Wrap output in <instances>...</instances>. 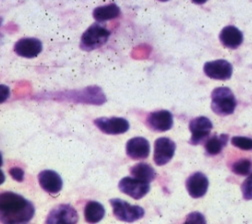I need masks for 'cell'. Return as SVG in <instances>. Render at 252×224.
Masks as SVG:
<instances>
[{
	"instance_id": "22",
	"label": "cell",
	"mask_w": 252,
	"mask_h": 224,
	"mask_svg": "<svg viewBox=\"0 0 252 224\" xmlns=\"http://www.w3.org/2000/svg\"><path fill=\"white\" fill-rule=\"evenodd\" d=\"M232 144L242 150H252V139L242 136H234L231 139Z\"/></svg>"
},
{
	"instance_id": "1",
	"label": "cell",
	"mask_w": 252,
	"mask_h": 224,
	"mask_svg": "<svg viewBox=\"0 0 252 224\" xmlns=\"http://www.w3.org/2000/svg\"><path fill=\"white\" fill-rule=\"evenodd\" d=\"M34 205L14 192L0 194V221L4 224L26 223L34 215Z\"/></svg>"
},
{
	"instance_id": "7",
	"label": "cell",
	"mask_w": 252,
	"mask_h": 224,
	"mask_svg": "<svg viewBox=\"0 0 252 224\" xmlns=\"http://www.w3.org/2000/svg\"><path fill=\"white\" fill-rule=\"evenodd\" d=\"M98 129L106 134L117 135L125 133L129 129V123L125 118L121 117H101L94 120Z\"/></svg>"
},
{
	"instance_id": "8",
	"label": "cell",
	"mask_w": 252,
	"mask_h": 224,
	"mask_svg": "<svg viewBox=\"0 0 252 224\" xmlns=\"http://www.w3.org/2000/svg\"><path fill=\"white\" fill-rule=\"evenodd\" d=\"M204 73L211 79L227 80L232 75V65L224 59L206 62L203 67Z\"/></svg>"
},
{
	"instance_id": "2",
	"label": "cell",
	"mask_w": 252,
	"mask_h": 224,
	"mask_svg": "<svg viewBox=\"0 0 252 224\" xmlns=\"http://www.w3.org/2000/svg\"><path fill=\"white\" fill-rule=\"evenodd\" d=\"M236 107V99L233 92L227 87L215 88L211 93V108L221 116L230 115Z\"/></svg>"
},
{
	"instance_id": "24",
	"label": "cell",
	"mask_w": 252,
	"mask_h": 224,
	"mask_svg": "<svg viewBox=\"0 0 252 224\" xmlns=\"http://www.w3.org/2000/svg\"><path fill=\"white\" fill-rule=\"evenodd\" d=\"M9 173L12 176V178L17 180V181H22L23 178H24V171L21 168H19V167L11 168L9 170Z\"/></svg>"
},
{
	"instance_id": "17",
	"label": "cell",
	"mask_w": 252,
	"mask_h": 224,
	"mask_svg": "<svg viewBox=\"0 0 252 224\" xmlns=\"http://www.w3.org/2000/svg\"><path fill=\"white\" fill-rule=\"evenodd\" d=\"M105 215V209L99 202L89 201L84 209L85 220L89 223L99 222Z\"/></svg>"
},
{
	"instance_id": "15",
	"label": "cell",
	"mask_w": 252,
	"mask_h": 224,
	"mask_svg": "<svg viewBox=\"0 0 252 224\" xmlns=\"http://www.w3.org/2000/svg\"><path fill=\"white\" fill-rule=\"evenodd\" d=\"M150 152V144L143 137H134L126 144V153L132 159H145Z\"/></svg>"
},
{
	"instance_id": "11",
	"label": "cell",
	"mask_w": 252,
	"mask_h": 224,
	"mask_svg": "<svg viewBox=\"0 0 252 224\" xmlns=\"http://www.w3.org/2000/svg\"><path fill=\"white\" fill-rule=\"evenodd\" d=\"M147 125L154 131L164 132L173 125V116L167 110H159L150 113L146 118Z\"/></svg>"
},
{
	"instance_id": "4",
	"label": "cell",
	"mask_w": 252,
	"mask_h": 224,
	"mask_svg": "<svg viewBox=\"0 0 252 224\" xmlns=\"http://www.w3.org/2000/svg\"><path fill=\"white\" fill-rule=\"evenodd\" d=\"M114 216L125 222H134L144 216V209L138 205H131L124 200L115 198L110 199Z\"/></svg>"
},
{
	"instance_id": "3",
	"label": "cell",
	"mask_w": 252,
	"mask_h": 224,
	"mask_svg": "<svg viewBox=\"0 0 252 224\" xmlns=\"http://www.w3.org/2000/svg\"><path fill=\"white\" fill-rule=\"evenodd\" d=\"M110 36V31L99 24L91 25L83 33L80 46L84 50H93L104 45Z\"/></svg>"
},
{
	"instance_id": "12",
	"label": "cell",
	"mask_w": 252,
	"mask_h": 224,
	"mask_svg": "<svg viewBox=\"0 0 252 224\" xmlns=\"http://www.w3.org/2000/svg\"><path fill=\"white\" fill-rule=\"evenodd\" d=\"M208 184V179L203 173L195 172L186 180V189L192 198H200L207 192Z\"/></svg>"
},
{
	"instance_id": "20",
	"label": "cell",
	"mask_w": 252,
	"mask_h": 224,
	"mask_svg": "<svg viewBox=\"0 0 252 224\" xmlns=\"http://www.w3.org/2000/svg\"><path fill=\"white\" fill-rule=\"evenodd\" d=\"M228 140L227 134L214 135L209 138L205 143V150L209 155H216L221 152Z\"/></svg>"
},
{
	"instance_id": "23",
	"label": "cell",
	"mask_w": 252,
	"mask_h": 224,
	"mask_svg": "<svg viewBox=\"0 0 252 224\" xmlns=\"http://www.w3.org/2000/svg\"><path fill=\"white\" fill-rule=\"evenodd\" d=\"M242 194L244 199L252 200V173L246 178L241 186Z\"/></svg>"
},
{
	"instance_id": "26",
	"label": "cell",
	"mask_w": 252,
	"mask_h": 224,
	"mask_svg": "<svg viewBox=\"0 0 252 224\" xmlns=\"http://www.w3.org/2000/svg\"><path fill=\"white\" fill-rule=\"evenodd\" d=\"M1 96H2V102H4L6 100V98L9 96V90L5 85H1Z\"/></svg>"
},
{
	"instance_id": "19",
	"label": "cell",
	"mask_w": 252,
	"mask_h": 224,
	"mask_svg": "<svg viewBox=\"0 0 252 224\" xmlns=\"http://www.w3.org/2000/svg\"><path fill=\"white\" fill-rule=\"evenodd\" d=\"M130 174L138 179L151 182L156 177L155 170L147 163H137L130 169Z\"/></svg>"
},
{
	"instance_id": "10",
	"label": "cell",
	"mask_w": 252,
	"mask_h": 224,
	"mask_svg": "<svg viewBox=\"0 0 252 224\" xmlns=\"http://www.w3.org/2000/svg\"><path fill=\"white\" fill-rule=\"evenodd\" d=\"M77 220L78 214L72 206L68 204H61L50 211L46 222L49 224L76 223Z\"/></svg>"
},
{
	"instance_id": "14",
	"label": "cell",
	"mask_w": 252,
	"mask_h": 224,
	"mask_svg": "<svg viewBox=\"0 0 252 224\" xmlns=\"http://www.w3.org/2000/svg\"><path fill=\"white\" fill-rule=\"evenodd\" d=\"M38 181L40 186L50 194H56L62 189L63 182L58 173L53 170H44L39 173Z\"/></svg>"
},
{
	"instance_id": "27",
	"label": "cell",
	"mask_w": 252,
	"mask_h": 224,
	"mask_svg": "<svg viewBox=\"0 0 252 224\" xmlns=\"http://www.w3.org/2000/svg\"><path fill=\"white\" fill-rule=\"evenodd\" d=\"M191 1L196 3V4H204L207 1V0H191Z\"/></svg>"
},
{
	"instance_id": "6",
	"label": "cell",
	"mask_w": 252,
	"mask_h": 224,
	"mask_svg": "<svg viewBox=\"0 0 252 224\" xmlns=\"http://www.w3.org/2000/svg\"><path fill=\"white\" fill-rule=\"evenodd\" d=\"M175 149L176 145L171 139L167 137H161L157 139L154 144L153 156L155 164L158 166L167 164L174 156Z\"/></svg>"
},
{
	"instance_id": "9",
	"label": "cell",
	"mask_w": 252,
	"mask_h": 224,
	"mask_svg": "<svg viewBox=\"0 0 252 224\" xmlns=\"http://www.w3.org/2000/svg\"><path fill=\"white\" fill-rule=\"evenodd\" d=\"M212 129L211 121L205 116H199L192 119L189 123V130L191 132L190 143L197 145L204 141Z\"/></svg>"
},
{
	"instance_id": "21",
	"label": "cell",
	"mask_w": 252,
	"mask_h": 224,
	"mask_svg": "<svg viewBox=\"0 0 252 224\" xmlns=\"http://www.w3.org/2000/svg\"><path fill=\"white\" fill-rule=\"evenodd\" d=\"M231 169L237 175L246 176L252 169V161L250 159H240L233 163Z\"/></svg>"
},
{
	"instance_id": "16",
	"label": "cell",
	"mask_w": 252,
	"mask_h": 224,
	"mask_svg": "<svg viewBox=\"0 0 252 224\" xmlns=\"http://www.w3.org/2000/svg\"><path fill=\"white\" fill-rule=\"evenodd\" d=\"M220 42L229 49H236L243 42L242 32L235 26H226L220 32Z\"/></svg>"
},
{
	"instance_id": "18",
	"label": "cell",
	"mask_w": 252,
	"mask_h": 224,
	"mask_svg": "<svg viewBox=\"0 0 252 224\" xmlns=\"http://www.w3.org/2000/svg\"><path fill=\"white\" fill-rule=\"evenodd\" d=\"M120 15V9L116 4H108L99 6L94 9L93 17L96 21L102 22L117 18Z\"/></svg>"
},
{
	"instance_id": "25",
	"label": "cell",
	"mask_w": 252,
	"mask_h": 224,
	"mask_svg": "<svg viewBox=\"0 0 252 224\" xmlns=\"http://www.w3.org/2000/svg\"><path fill=\"white\" fill-rule=\"evenodd\" d=\"M186 221H187V222H188V221H192V222H203V223L205 222V220H204L202 214L197 213V212H194V213H192V214H189Z\"/></svg>"
},
{
	"instance_id": "28",
	"label": "cell",
	"mask_w": 252,
	"mask_h": 224,
	"mask_svg": "<svg viewBox=\"0 0 252 224\" xmlns=\"http://www.w3.org/2000/svg\"><path fill=\"white\" fill-rule=\"evenodd\" d=\"M159 1H163V2H165V1H168V0H159Z\"/></svg>"
},
{
	"instance_id": "13",
	"label": "cell",
	"mask_w": 252,
	"mask_h": 224,
	"mask_svg": "<svg viewBox=\"0 0 252 224\" xmlns=\"http://www.w3.org/2000/svg\"><path fill=\"white\" fill-rule=\"evenodd\" d=\"M42 51V43L37 38H22L14 45V52L21 57L34 58Z\"/></svg>"
},
{
	"instance_id": "5",
	"label": "cell",
	"mask_w": 252,
	"mask_h": 224,
	"mask_svg": "<svg viewBox=\"0 0 252 224\" xmlns=\"http://www.w3.org/2000/svg\"><path fill=\"white\" fill-rule=\"evenodd\" d=\"M118 187L124 194L136 200L144 197L150 189L149 182L135 177H124L120 180Z\"/></svg>"
}]
</instances>
